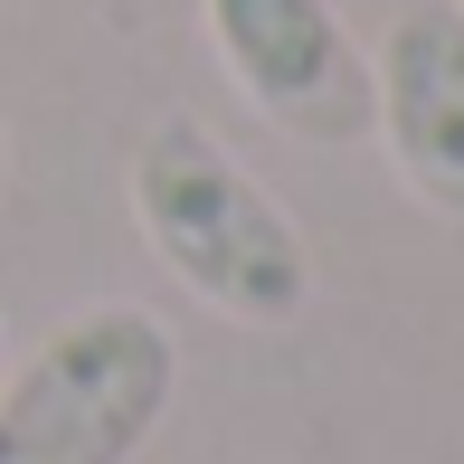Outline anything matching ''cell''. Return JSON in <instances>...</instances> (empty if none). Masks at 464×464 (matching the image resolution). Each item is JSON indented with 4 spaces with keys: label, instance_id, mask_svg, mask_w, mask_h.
<instances>
[{
    "label": "cell",
    "instance_id": "cell-1",
    "mask_svg": "<svg viewBox=\"0 0 464 464\" xmlns=\"http://www.w3.org/2000/svg\"><path fill=\"white\" fill-rule=\"evenodd\" d=\"M123 189H133L142 246H152L208 313H227V323H246V332L304 323V304H313L304 227L266 199L256 171H246L208 123L161 114L152 133L133 142V180Z\"/></svg>",
    "mask_w": 464,
    "mask_h": 464
},
{
    "label": "cell",
    "instance_id": "cell-2",
    "mask_svg": "<svg viewBox=\"0 0 464 464\" xmlns=\"http://www.w3.org/2000/svg\"><path fill=\"white\" fill-rule=\"evenodd\" d=\"M180 351L161 313L86 304L0 370V464H133L171 417Z\"/></svg>",
    "mask_w": 464,
    "mask_h": 464
},
{
    "label": "cell",
    "instance_id": "cell-3",
    "mask_svg": "<svg viewBox=\"0 0 464 464\" xmlns=\"http://www.w3.org/2000/svg\"><path fill=\"white\" fill-rule=\"evenodd\" d=\"M227 86L294 142H361L370 133V67L332 0H199Z\"/></svg>",
    "mask_w": 464,
    "mask_h": 464
},
{
    "label": "cell",
    "instance_id": "cell-4",
    "mask_svg": "<svg viewBox=\"0 0 464 464\" xmlns=\"http://www.w3.org/2000/svg\"><path fill=\"white\" fill-rule=\"evenodd\" d=\"M370 123L398 180L464 218V0H408L370 67Z\"/></svg>",
    "mask_w": 464,
    "mask_h": 464
},
{
    "label": "cell",
    "instance_id": "cell-5",
    "mask_svg": "<svg viewBox=\"0 0 464 464\" xmlns=\"http://www.w3.org/2000/svg\"><path fill=\"white\" fill-rule=\"evenodd\" d=\"M0 189H10V142H0Z\"/></svg>",
    "mask_w": 464,
    "mask_h": 464
},
{
    "label": "cell",
    "instance_id": "cell-6",
    "mask_svg": "<svg viewBox=\"0 0 464 464\" xmlns=\"http://www.w3.org/2000/svg\"><path fill=\"white\" fill-rule=\"evenodd\" d=\"M0 370H10V332H0Z\"/></svg>",
    "mask_w": 464,
    "mask_h": 464
}]
</instances>
